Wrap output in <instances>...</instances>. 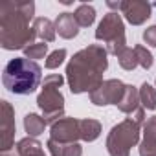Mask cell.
<instances>
[{
	"label": "cell",
	"mask_w": 156,
	"mask_h": 156,
	"mask_svg": "<svg viewBox=\"0 0 156 156\" xmlns=\"http://www.w3.org/2000/svg\"><path fill=\"white\" fill-rule=\"evenodd\" d=\"M64 83V77L62 75H59V73H51V75H48L46 79H44V88H61V85Z\"/></svg>",
	"instance_id": "cb8c5ba5"
},
{
	"label": "cell",
	"mask_w": 156,
	"mask_h": 156,
	"mask_svg": "<svg viewBox=\"0 0 156 156\" xmlns=\"http://www.w3.org/2000/svg\"><path fill=\"white\" fill-rule=\"evenodd\" d=\"M26 57L31 59V61H37V59H44V55L48 53V44L46 42H35L31 46H28L24 50Z\"/></svg>",
	"instance_id": "7402d4cb"
},
{
	"label": "cell",
	"mask_w": 156,
	"mask_h": 156,
	"mask_svg": "<svg viewBox=\"0 0 156 156\" xmlns=\"http://www.w3.org/2000/svg\"><path fill=\"white\" fill-rule=\"evenodd\" d=\"M48 151L51 156H62V151H64V143H59L55 140H48Z\"/></svg>",
	"instance_id": "484cf974"
},
{
	"label": "cell",
	"mask_w": 156,
	"mask_h": 156,
	"mask_svg": "<svg viewBox=\"0 0 156 156\" xmlns=\"http://www.w3.org/2000/svg\"><path fill=\"white\" fill-rule=\"evenodd\" d=\"M143 41L149 44V46H154L156 48V26H151L143 31Z\"/></svg>",
	"instance_id": "4316f807"
},
{
	"label": "cell",
	"mask_w": 156,
	"mask_h": 156,
	"mask_svg": "<svg viewBox=\"0 0 156 156\" xmlns=\"http://www.w3.org/2000/svg\"><path fill=\"white\" fill-rule=\"evenodd\" d=\"M125 94V85L119 79H108L105 81L98 90L90 94V101L94 105L105 107V105H118Z\"/></svg>",
	"instance_id": "ba28073f"
},
{
	"label": "cell",
	"mask_w": 156,
	"mask_h": 156,
	"mask_svg": "<svg viewBox=\"0 0 156 156\" xmlns=\"http://www.w3.org/2000/svg\"><path fill=\"white\" fill-rule=\"evenodd\" d=\"M37 105L44 114L46 123L53 125L64 118V98L59 88H44L37 98Z\"/></svg>",
	"instance_id": "8992f818"
},
{
	"label": "cell",
	"mask_w": 156,
	"mask_h": 156,
	"mask_svg": "<svg viewBox=\"0 0 156 156\" xmlns=\"http://www.w3.org/2000/svg\"><path fill=\"white\" fill-rule=\"evenodd\" d=\"M118 62L123 70H134L138 66V57H136V51L134 48H125L119 55H118Z\"/></svg>",
	"instance_id": "ffe728a7"
},
{
	"label": "cell",
	"mask_w": 156,
	"mask_h": 156,
	"mask_svg": "<svg viewBox=\"0 0 156 156\" xmlns=\"http://www.w3.org/2000/svg\"><path fill=\"white\" fill-rule=\"evenodd\" d=\"M33 30L37 33L39 39H42V42H53L55 41V22H51L50 19H44V17H37L33 20Z\"/></svg>",
	"instance_id": "5bb4252c"
},
{
	"label": "cell",
	"mask_w": 156,
	"mask_h": 156,
	"mask_svg": "<svg viewBox=\"0 0 156 156\" xmlns=\"http://www.w3.org/2000/svg\"><path fill=\"white\" fill-rule=\"evenodd\" d=\"M151 9H152V4L145 2V0H123L119 11L125 15V19L132 26H140L151 17Z\"/></svg>",
	"instance_id": "30bf717a"
},
{
	"label": "cell",
	"mask_w": 156,
	"mask_h": 156,
	"mask_svg": "<svg viewBox=\"0 0 156 156\" xmlns=\"http://www.w3.org/2000/svg\"><path fill=\"white\" fill-rule=\"evenodd\" d=\"M33 2H6L0 6V44L4 50H26L35 44L37 33L30 28Z\"/></svg>",
	"instance_id": "7a4b0ae2"
},
{
	"label": "cell",
	"mask_w": 156,
	"mask_h": 156,
	"mask_svg": "<svg viewBox=\"0 0 156 156\" xmlns=\"http://www.w3.org/2000/svg\"><path fill=\"white\" fill-rule=\"evenodd\" d=\"M121 112H125V114H132V112H136L138 108H140V90L136 88V87H132V85H125V94H123V98H121V101L116 105Z\"/></svg>",
	"instance_id": "4fadbf2b"
},
{
	"label": "cell",
	"mask_w": 156,
	"mask_h": 156,
	"mask_svg": "<svg viewBox=\"0 0 156 156\" xmlns=\"http://www.w3.org/2000/svg\"><path fill=\"white\" fill-rule=\"evenodd\" d=\"M73 17L77 20V24H79V28H88L96 20V9L92 6H88V4H81L73 11Z\"/></svg>",
	"instance_id": "ac0fdd59"
},
{
	"label": "cell",
	"mask_w": 156,
	"mask_h": 156,
	"mask_svg": "<svg viewBox=\"0 0 156 156\" xmlns=\"http://www.w3.org/2000/svg\"><path fill=\"white\" fill-rule=\"evenodd\" d=\"M41 75L42 70L35 61L28 57H15L4 66L2 83L11 94L28 96L37 90L41 83Z\"/></svg>",
	"instance_id": "3957f363"
},
{
	"label": "cell",
	"mask_w": 156,
	"mask_h": 156,
	"mask_svg": "<svg viewBox=\"0 0 156 156\" xmlns=\"http://www.w3.org/2000/svg\"><path fill=\"white\" fill-rule=\"evenodd\" d=\"M0 107H2V114H0V145L2 147H0V152H4L15 149V110L6 99Z\"/></svg>",
	"instance_id": "9c48e42d"
},
{
	"label": "cell",
	"mask_w": 156,
	"mask_h": 156,
	"mask_svg": "<svg viewBox=\"0 0 156 156\" xmlns=\"http://www.w3.org/2000/svg\"><path fill=\"white\" fill-rule=\"evenodd\" d=\"M64 59H66V50L64 48H61V50H55V51H51L50 55H48V59H46V68L48 70H55V68H59L62 62H64Z\"/></svg>",
	"instance_id": "603a6c76"
},
{
	"label": "cell",
	"mask_w": 156,
	"mask_h": 156,
	"mask_svg": "<svg viewBox=\"0 0 156 156\" xmlns=\"http://www.w3.org/2000/svg\"><path fill=\"white\" fill-rule=\"evenodd\" d=\"M55 31L62 39H73L79 33V24H77L73 13H61L55 20Z\"/></svg>",
	"instance_id": "7c38bea8"
},
{
	"label": "cell",
	"mask_w": 156,
	"mask_h": 156,
	"mask_svg": "<svg viewBox=\"0 0 156 156\" xmlns=\"http://www.w3.org/2000/svg\"><path fill=\"white\" fill-rule=\"evenodd\" d=\"M62 156H83V149L79 143H68V145H64Z\"/></svg>",
	"instance_id": "d4e9b609"
},
{
	"label": "cell",
	"mask_w": 156,
	"mask_h": 156,
	"mask_svg": "<svg viewBox=\"0 0 156 156\" xmlns=\"http://www.w3.org/2000/svg\"><path fill=\"white\" fill-rule=\"evenodd\" d=\"M46 119L44 118H41L39 114H26V118H24V129H26V132H28V136L30 138H35V136H39V134H42L44 132V129H46Z\"/></svg>",
	"instance_id": "2e32d148"
},
{
	"label": "cell",
	"mask_w": 156,
	"mask_h": 156,
	"mask_svg": "<svg viewBox=\"0 0 156 156\" xmlns=\"http://www.w3.org/2000/svg\"><path fill=\"white\" fill-rule=\"evenodd\" d=\"M156 154V116L143 123V141L140 143V156Z\"/></svg>",
	"instance_id": "8fae6325"
},
{
	"label": "cell",
	"mask_w": 156,
	"mask_h": 156,
	"mask_svg": "<svg viewBox=\"0 0 156 156\" xmlns=\"http://www.w3.org/2000/svg\"><path fill=\"white\" fill-rule=\"evenodd\" d=\"M108 51L99 44H90L88 48L77 51L66 66V79L72 94H92L103 81V72L108 66Z\"/></svg>",
	"instance_id": "6da1fadb"
},
{
	"label": "cell",
	"mask_w": 156,
	"mask_h": 156,
	"mask_svg": "<svg viewBox=\"0 0 156 156\" xmlns=\"http://www.w3.org/2000/svg\"><path fill=\"white\" fill-rule=\"evenodd\" d=\"M96 39L105 42V50L112 55H119L127 48L125 39V26L121 20V15L118 11H110L103 17L96 30Z\"/></svg>",
	"instance_id": "5b68a950"
},
{
	"label": "cell",
	"mask_w": 156,
	"mask_h": 156,
	"mask_svg": "<svg viewBox=\"0 0 156 156\" xmlns=\"http://www.w3.org/2000/svg\"><path fill=\"white\" fill-rule=\"evenodd\" d=\"M140 103L147 110H154L156 108V90L149 83H143L141 88H140Z\"/></svg>",
	"instance_id": "d6986e66"
},
{
	"label": "cell",
	"mask_w": 156,
	"mask_h": 156,
	"mask_svg": "<svg viewBox=\"0 0 156 156\" xmlns=\"http://www.w3.org/2000/svg\"><path fill=\"white\" fill-rule=\"evenodd\" d=\"M17 151L20 156H46L42 145L35 140V138H22L19 143H17Z\"/></svg>",
	"instance_id": "9a60e30c"
},
{
	"label": "cell",
	"mask_w": 156,
	"mask_h": 156,
	"mask_svg": "<svg viewBox=\"0 0 156 156\" xmlns=\"http://www.w3.org/2000/svg\"><path fill=\"white\" fill-rule=\"evenodd\" d=\"M140 127L130 118L114 125L107 136V151L110 156H129L130 149L140 141Z\"/></svg>",
	"instance_id": "277c9868"
},
{
	"label": "cell",
	"mask_w": 156,
	"mask_h": 156,
	"mask_svg": "<svg viewBox=\"0 0 156 156\" xmlns=\"http://www.w3.org/2000/svg\"><path fill=\"white\" fill-rule=\"evenodd\" d=\"M134 51H136V57H138V64H140L141 68H145V70L152 68L154 59H152V53H151L145 46L138 44V46H134Z\"/></svg>",
	"instance_id": "44dd1931"
},
{
	"label": "cell",
	"mask_w": 156,
	"mask_h": 156,
	"mask_svg": "<svg viewBox=\"0 0 156 156\" xmlns=\"http://www.w3.org/2000/svg\"><path fill=\"white\" fill-rule=\"evenodd\" d=\"M79 127H81V140L83 141H94L101 134V123L98 119H90V118L81 119Z\"/></svg>",
	"instance_id": "e0dca14e"
},
{
	"label": "cell",
	"mask_w": 156,
	"mask_h": 156,
	"mask_svg": "<svg viewBox=\"0 0 156 156\" xmlns=\"http://www.w3.org/2000/svg\"><path fill=\"white\" fill-rule=\"evenodd\" d=\"M81 119L75 118H62L57 123L51 125L50 129V138L59 141V143H77V140H81Z\"/></svg>",
	"instance_id": "52a82bcc"
}]
</instances>
